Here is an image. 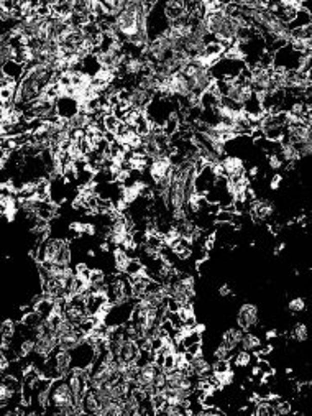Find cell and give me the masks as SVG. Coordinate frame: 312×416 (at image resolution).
<instances>
[{
  "mask_svg": "<svg viewBox=\"0 0 312 416\" xmlns=\"http://www.w3.org/2000/svg\"><path fill=\"white\" fill-rule=\"evenodd\" d=\"M71 262H73L71 244L64 239L46 237L38 245L37 263H56V265L71 267Z\"/></svg>",
  "mask_w": 312,
  "mask_h": 416,
  "instance_id": "obj_1",
  "label": "cell"
},
{
  "mask_svg": "<svg viewBox=\"0 0 312 416\" xmlns=\"http://www.w3.org/2000/svg\"><path fill=\"white\" fill-rule=\"evenodd\" d=\"M76 405L74 393L71 390V385L67 382V377L53 378L51 390H50V406L45 414L58 416V411L61 408H67Z\"/></svg>",
  "mask_w": 312,
  "mask_h": 416,
  "instance_id": "obj_2",
  "label": "cell"
},
{
  "mask_svg": "<svg viewBox=\"0 0 312 416\" xmlns=\"http://www.w3.org/2000/svg\"><path fill=\"white\" fill-rule=\"evenodd\" d=\"M181 73L186 76L187 81H189L191 89H192V95L199 97V99H200V95L209 91L211 86L214 84V78L211 74V69L202 68L194 59H191L189 63L186 65V68L183 69Z\"/></svg>",
  "mask_w": 312,
  "mask_h": 416,
  "instance_id": "obj_3",
  "label": "cell"
},
{
  "mask_svg": "<svg viewBox=\"0 0 312 416\" xmlns=\"http://www.w3.org/2000/svg\"><path fill=\"white\" fill-rule=\"evenodd\" d=\"M53 378L41 375L33 383V397H31V416H41L45 414L48 406H50V390H51Z\"/></svg>",
  "mask_w": 312,
  "mask_h": 416,
  "instance_id": "obj_4",
  "label": "cell"
},
{
  "mask_svg": "<svg viewBox=\"0 0 312 416\" xmlns=\"http://www.w3.org/2000/svg\"><path fill=\"white\" fill-rule=\"evenodd\" d=\"M247 68V63L244 59H228V58H220L216 65L211 68V74L214 81H228L232 82L240 78V74L244 73Z\"/></svg>",
  "mask_w": 312,
  "mask_h": 416,
  "instance_id": "obj_5",
  "label": "cell"
},
{
  "mask_svg": "<svg viewBox=\"0 0 312 416\" xmlns=\"http://www.w3.org/2000/svg\"><path fill=\"white\" fill-rule=\"evenodd\" d=\"M136 304V298H130L127 301H122L119 304H110L107 314L103 316V323L109 328H119V326H125L131 319V313Z\"/></svg>",
  "mask_w": 312,
  "mask_h": 416,
  "instance_id": "obj_6",
  "label": "cell"
},
{
  "mask_svg": "<svg viewBox=\"0 0 312 416\" xmlns=\"http://www.w3.org/2000/svg\"><path fill=\"white\" fill-rule=\"evenodd\" d=\"M237 324L245 332L258 328V324H260V308L253 303H244L237 311Z\"/></svg>",
  "mask_w": 312,
  "mask_h": 416,
  "instance_id": "obj_7",
  "label": "cell"
},
{
  "mask_svg": "<svg viewBox=\"0 0 312 416\" xmlns=\"http://www.w3.org/2000/svg\"><path fill=\"white\" fill-rule=\"evenodd\" d=\"M175 170V165L171 163L169 156H158V158H151V162L148 165V176L151 179V183H158L161 181L163 178H166L169 173Z\"/></svg>",
  "mask_w": 312,
  "mask_h": 416,
  "instance_id": "obj_8",
  "label": "cell"
},
{
  "mask_svg": "<svg viewBox=\"0 0 312 416\" xmlns=\"http://www.w3.org/2000/svg\"><path fill=\"white\" fill-rule=\"evenodd\" d=\"M274 204L268 199H258L256 198L248 207V212L255 222H266L274 216Z\"/></svg>",
  "mask_w": 312,
  "mask_h": 416,
  "instance_id": "obj_9",
  "label": "cell"
},
{
  "mask_svg": "<svg viewBox=\"0 0 312 416\" xmlns=\"http://www.w3.org/2000/svg\"><path fill=\"white\" fill-rule=\"evenodd\" d=\"M56 112L62 120L69 122L81 112V104L78 102L76 97L61 95L56 101Z\"/></svg>",
  "mask_w": 312,
  "mask_h": 416,
  "instance_id": "obj_10",
  "label": "cell"
},
{
  "mask_svg": "<svg viewBox=\"0 0 312 416\" xmlns=\"http://www.w3.org/2000/svg\"><path fill=\"white\" fill-rule=\"evenodd\" d=\"M220 165H222V170H224V176L225 178L247 175L244 158H240L237 155H225L224 158H222Z\"/></svg>",
  "mask_w": 312,
  "mask_h": 416,
  "instance_id": "obj_11",
  "label": "cell"
},
{
  "mask_svg": "<svg viewBox=\"0 0 312 416\" xmlns=\"http://www.w3.org/2000/svg\"><path fill=\"white\" fill-rule=\"evenodd\" d=\"M86 341V334L79 328H73L71 331L64 332V334L59 336V349L64 350H74L78 345H81Z\"/></svg>",
  "mask_w": 312,
  "mask_h": 416,
  "instance_id": "obj_12",
  "label": "cell"
},
{
  "mask_svg": "<svg viewBox=\"0 0 312 416\" xmlns=\"http://www.w3.org/2000/svg\"><path fill=\"white\" fill-rule=\"evenodd\" d=\"M130 89V101H128V106L130 107H133L135 110H142V112H145L147 110V107L151 104V101H153V95L148 94L147 91H143V89L140 87H128Z\"/></svg>",
  "mask_w": 312,
  "mask_h": 416,
  "instance_id": "obj_13",
  "label": "cell"
},
{
  "mask_svg": "<svg viewBox=\"0 0 312 416\" xmlns=\"http://www.w3.org/2000/svg\"><path fill=\"white\" fill-rule=\"evenodd\" d=\"M245 331L240 328V326H235V328H228L224 334H222L220 344H224L225 347L230 352H237V349H240L241 339H244Z\"/></svg>",
  "mask_w": 312,
  "mask_h": 416,
  "instance_id": "obj_14",
  "label": "cell"
},
{
  "mask_svg": "<svg viewBox=\"0 0 312 416\" xmlns=\"http://www.w3.org/2000/svg\"><path fill=\"white\" fill-rule=\"evenodd\" d=\"M159 370H161V369H159L155 362H150L147 365L140 367V370H138V377H136L138 387H140L142 390H145V388H148V387H153V382H155V378H156Z\"/></svg>",
  "mask_w": 312,
  "mask_h": 416,
  "instance_id": "obj_15",
  "label": "cell"
},
{
  "mask_svg": "<svg viewBox=\"0 0 312 416\" xmlns=\"http://www.w3.org/2000/svg\"><path fill=\"white\" fill-rule=\"evenodd\" d=\"M163 10L169 22H176V20L187 15L186 2H181V0H168V2H163Z\"/></svg>",
  "mask_w": 312,
  "mask_h": 416,
  "instance_id": "obj_16",
  "label": "cell"
},
{
  "mask_svg": "<svg viewBox=\"0 0 312 416\" xmlns=\"http://www.w3.org/2000/svg\"><path fill=\"white\" fill-rule=\"evenodd\" d=\"M140 347H138L136 341H131V339H125V342L122 344L117 360L120 362H136L138 356H140Z\"/></svg>",
  "mask_w": 312,
  "mask_h": 416,
  "instance_id": "obj_17",
  "label": "cell"
},
{
  "mask_svg": "<svg viewBox=\"0 0 312 416\" xmlns=\"http://www.w3.org/2000/svg\"><path fill=\"white\" fill-rule=\"evenodd\" d=\"M281 151H280V155L283 158V162L284 163H297L301 160V155H299V150H297V147L293 143V142H289L286 137H283L281 138Z\"/></svg>",
  "mask_w": 312,
  "mask_h": 416,
  "instance_id": "obj_18",
  "label": "cell"
},
{
  "mask_svg": "<svg viewBox=\"0 0 312 416\" xmlns=\"http://www.w3.org/2000/svg\"><path fill=\"white\" fill-rule=\"evenodd\" d=\"M191 370H192V373H196L199 378H205V377H209L211 373H214L212 364L202 356V354H199V356L194 357V360L191 362Z\"/></svg>",
  "mask_w": 312,
  "mask_h": 416,
  "instance_id": "obj_19",
  "label": "cell"
},
{
  "mask_svg": "<svg viewBox=\"0 0 312 416\" xmlns=\"http://www.w3.org/2000/svg\"><path fill=\"white\" fill-rule=\"evenodd\" d=\"M25 71H26V66L22 65V63H18V61H15V59L2 65V74L7 76V78L13 79V81H17V82H20L23 79Z\"/></svg>",
  "mask_w": 312,
  "mask_h": 416,
  "instance_id": "obj_20",
  "label": "cell"
},
{
  "mask_svg": "<svg viewBox=\"0 0 312 416\" xmlns=\"http://www.w3.org/2000/svg\"><path fill=\"white\" fill-rule=\"evenodd\" d=\"M263 345V341L260 339V336L253 334L252 331H247L244 334V339H241V344H240V349L241 350H247L250 354H256Z\"/></svg>",
  "mask_w": 312,
  "mask_h": 416,
  "instance_id": "obj_21",
  "label": "cell"
},
{
  "mask_svg": "<svg viewBox=\"0 0 312 416\" xmlns=\"http://www.w3.org/2000/svg\"><path fill=\"white\" fill-rule=\"evenodd\" d=\"M130 260H131L130 255L127 253L125 248H122V247L114 248V267L117 270V273H125V270H127Z\"/></svg>",
  "mask_w": 312,
  "mask_h": 416,
  "instance_id": "obj_22",
  "label": "cell"
},
{
  "mask_svg": "<svg viewBox=\"0 0 312 416\" xmlns=\"http://www.w3.org/2000/svg\"><path fill=\"white\" fill-rule=\"evenodd\" d=\"M81 406H82L84 414H95L97 410H99V401H97L95 395L91 388H87L84 398H82V401H81Z\"/></svg>",
  "mask_w": 312,
  "mask_h": 416,
  "instance_id": "obj_23",
  "label": "cell"
},
{
  "mask_svg": "<svg viewBox=\"0 0 312 416\" xmlns=\"http://www.w3.org/2000/svg\"><path fill=\"white\" fill-rule=\"evenodd\" d=\"M17 326H18V323L15 319H12V317H9V319H5L2 323V329H0V334H2V342H9V344L12 342V339L17 332Z\"/></svg>",
  "mask_w": 312,
  "mask_h": 416,
  "instance_id": "obj_24",
  "label": "cell"
},
{
  "mask_svg": "<svg viewBox=\"0 0 312 416\" xmlns=\"http://www.w3.org/2000/svg\"><path fill=\"white\" fill-rule=\"evenodd\" d=\"M158 414H166V416H181V414H191L189 408L186 405H171L164 403V406L158 411Z\"/></svg>",
  "mask_w": 312,
  "mask_h": 416,
  "instance_id": "obj_25",
  "label": "cell"
},
{
  "mask_svg": "<svg viewBox=\"0 0 312 416\" xmlns=\"http://www.w3.org/2000/svg\"><path fill=\"white\" fill-rule=\"evenodd\" d=\"M307 25H310V13L306 9H301L299 12H297V17L294 18V22H291L288 26H289V30H296V28H302V26H307Z\"/></svg>",
  "mask_w": 312,
  "mask_h": 416,
  "instance_id": "obj_26",
  "label": "cell"
},
{
  "mask_svg": "<svg viewBox=\"0 0 312 416\" xmlns=\"http://www.w3.org/2000/svg\"><path fill=\"white\" fill-rule=\"evenodd\" d=\"M291 337L296 342H306L309 339V328L304 323H296L293 331H291Z\"/></svg>",
  "mask_w": 312,
  "mask_h": 416,
  "instance_id": "obj_27",
  "label": "cell"
},
{
  "mask_svg": "<svg viewBox=\"0 0 312 416\" xmlns=\"http://www.w3.org/2000/svg\"><path fill=\"white\" fill-rule=\"evenodd\" d=\"M15 53H17L15 48H13L9 41H2V43H0V59H2V65L15 59Z\"/></svg>",
  "mask_w": 312,
  "mask_h": 416,
  "instance_id": "obj_28",
  "label": "cell"
},
{
  "mask_svg": "<svg viewBox=\"0 0 312 416\" xmlns=\"http://www.w3.org/2000/svg\"><path fill=\"white\" fill-rule=\"evenodd\" d=\"M288 311L291 314H299V313H304L306 311V300L301 296H296L293 300H289L288 303Z\"/></svg>",
  "mask_w": 312,
  "mask_h": 416,
  "instance_id": "obj_29",
  "label": "cell"
},
{
  "mask_svg": "<svg viewBox=\"0 0 312 416\" xmlns=\"http://www.w3.org/2000/svg\"><path fill=\"white\" fill-rule=\"evenodd\" d=\"M120 119L119 117H115V114H107V115H103V125H106V130L107 132H112V134H115L117 130H119L120 127Z\"/></svg>",
  "mask_w": 312,
  "mask_h": 416,
  "instance_id": "obj_30",
  "label": "cell"
},
{
  "mask_svg": "<svg viewBox=\"0 0 312 416\" xmlns=\"http://www.w3.org/2000/svg\"><path fill=\"white\" fill-rule=\"evenodd\" d=\"M143 272H145V265H143V262H142L140 259H131V260L128 262L127 270H125V273H127L128 276H131V275H140V273H143Z\"/></svg>",
  "mask_w": 312,
  "mask_h": 416,
  "instance_id": "obj_31",
  "label": "cell"
},
{
  "mask_svg": "<svg viewBox=\"0 0 312 416\" xmlns=\"http://www.w3.org/2000/svg\"><path fill=\"white\" fill-rule=\"evenodd\" d=\"M233 352H230L224 344H219V347L214 350V359L216 360H230Z\"/></svg>",
  "mask_w": 312,
  "mask_h": 416,
  "instance_id": "obj_32",
  "label": "cell"
},
{
  "mask_svg": "<svg viewBox=\"0 0 312 416\" xmlns=\"http://www.w3.org/2000/svg\"><path fill=\"white\" fill-rule=\"evenodd\" d=\"M212 369H214V373H225L228 370H232V365H230V360H216V362L212 364Z\"/></svg>",
  "mask_w": 312,
  "mask_h": 416,
  "instance_id": "obj_33",
  "label": "cell"
},
{
  "mask_svg": "<svg viewBox=\"0 0 312 416\" xmlns=\"http://www.w3.org/2000/svg\"><path fill=\"white\" fill-rule=\"evenodd\" d=\"M268 165H269V168H271V170L278 171V170L283 168L284 162H283V158H281L280 153H269L268 155Z\"/></svg>",
  "mask_w": 312,
  "mask_h": 416,
  "instance_id": "obj_34",
  "label": "cell"
},
{
  "mask_svg": "<svg viewBox=\"0 0 312 416\" xmlns=\"http://www.w3.org/2000/svg\"><path fill=\"white\" fill-rule=\"evenodd\" d=\"M74 272H76V275H78V276H81V278H84L87 281L91 280L92 270L89 268L87 263H78V265H76V268H74Z\"/></svg>",
  "mask_w": 312,
  "mask_h": 416,
  "instance_id": "obj_35",
  "label": "cell"
},
{
  "mask_svg": "<svg viewBox=\"0 0 312 416\" xmlns=\"http://www.w3.org/2000/svg\"><path fill=\"white\" fill-rule=\"evenodd\" d=\"M166 385H168V375H166V372L161 369L158 372V375L153 382V388H156V390H163Z\"/></svg>",
  "mask_w": 312,
  "mask_h": 416,
  "instance_id": "obj_36",
  "label": "cell"
},
{
  "mask_svg": "<svg viewBox=\"0 0 312 416\" xmlns=\"http://www.w3.org/2000/svg\"><path fill=\"white\" fill-rule=\"evenodd\" d=\"M219 382H220V385H222V388L224 387H228V385H232L233 382H235V373H233V370H228V372H225V373H219Z\"/></svg>",
  "mask_w": 312,
  "mask_h": 416,
  "instance_id": "obj_37",
  "label": "cell"
},
{
  "mask_svg": "<svg viewBox=\"0 0 312 416\" xmlns=\"http://www.w3.org/2000/svg\"><path fill=\"white\" fill-rule=\"evenodd\" d=\"M176 369V354L175 352H171L168 354V356L164 357V364H163V370L168 373L171 370H175Z\"/></svg>",
  "mask_w": 312,
  "mask_h": 416,
  "instance_id": "obj_38",
  "label": "cell"
},
{
  "mask_svg": "<svg viewBox=\"0 0 312 416\" xmlns=\"http://www.w3.org/2000/svg\"><path fill=\"white\" fill-rule=\"evenodd\" d=\"M281 183H283V175H281V173H274L273 178L269 179V189H271V191L280 189Z\"/></svg>",
  "mask_w": 312,
  "mask_h": 416,
  "instance_id": "obj_39",
  "label": "cell"
},
{
  "mask_svg": "<svg viewBox=\"0 0 312 416\" xmlns=\"http://www.w3.org/2000/svg\"><path fill=\"white\" fill-rule=\"evenodd\" d=\"M200 414H207V416H211V414H217V416H224L225 411L224 410H220V408L217 406H204V410Z\"/></svg>",
  "mask_w": 312,
  "mask_h": 416,
  "instance_id": "obj_40",
  "label": "cell"
},
{
  "mask_svg": "<svg viewBox=\"0 0 312 416\" xmlns=\"http://www.w3.org/2000/svg\"><path fill=\"white\" fill-rule=\"evenodd\" d=\"M219 295H220V298H228V296H232V295H233V291H232L230 285H227V283H224V285H220V286H219Z\"/></svg>",
  "mask_w": 312,
  "mask_h": 416,
  "instance_id": "obj_41",
  "label": "cell"
},
{
  "mask_svg": "<svg viewBox=\"0 0 312 416\" xmlns=\"http://www.w3.org/2000/svg\"><path fill=\"white\" fill-rule=\"evenodd\" d=\"M186 350L189 352V354H192L194 357H196V356H199V354H202V342L192 344V345H189V347H187Z\"/></svg>",
  "mask_w": 312,
  "mask_h": 416,
  "instance_id": "obj_42",
  "label": "cell"
},
{
  "mask_svg": "<svg viewBox=\"0 0 312 416\" xmlns=\"http://www.w3.org/2000/svg\"><path fill=\"white\" fill-rule=\"evenodd\" d=\"M258 173H260V166H252V168L248 170L247 176H248L250 179H255L256 176H258Z\"/></svg>",
  "mask_w": 312,
  "mask_h": 416,
  "instance_id": "obj_43",
  "label": "cell"
},
{
  "mask_svg": "<svg viewBox=\"0 0 312 416\" xmlns=\"http://www.w3.org/2000/svg\"><path fill=\"white\" fill-rule=\"evenodd\" d=\"M278 336H280V334H278V331H276V329H268V331H266V334H265L266 341H273V339H276Z\"/></svg>",
  "mask_w": 312,
  "mask_h": 416,
  "instance_id": "obj_44",
  "label": "cell"
},
{
  "mask_svg": "<svg viewBox=\"0 0 312 416\" xmlns=\"http://www.w3.org/2000/svg\"><path fill=\"white\" fill-rule=\"evenodd\" d=\"M284 247H286V244H284V242H281V244H280L278 247L274 248V255H280V253H281V252L284 250Z\"/></svg>",
  "mask_w": 312,
  "mask_h": 416,
  "instance_id": "obj_45",
  "label": "cell"
},
{
  "mask_svg": "<svg viewBox=\"0 0 312 416\" xmlns=\"http://www.w3.org/2000/svg\"><path fill=\"white\" fill-rule=\"evenodd\" d=\"M286 373H288V375H291V373H293V369H291V367H288V369H286Z\"/></svg>",
  "mask_w": 312,
  "mask_h": 416,
  "instance_id": "obj_46",
  "label": "cell"
},
{
  "mask_svg": "<svg viewBox=\"0 0 312 416\" xmlns=\"http://www.w3.org/2000/svg\"><path fill=\"white\" fill-rule=\"evenodd\" d=\"M309 13H310V26H312V10H309Z\"/></svg>",
  "mask_w": 312,
  "mask_h": 416,
  "instance_id": "obj_47",
  "label": "cell"
}]
</instances>
